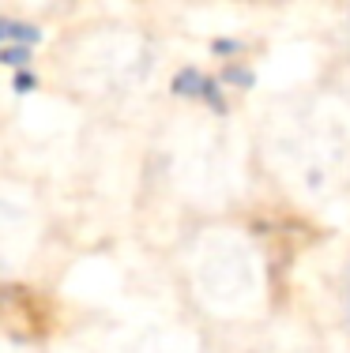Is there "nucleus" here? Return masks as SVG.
Instances as JSON below:
<instances>
[{"instance_id":"nucleus-1","label":"nucleus","mask_w":350,"mask_h":353,"mask_svg":"<svg viewBox=\"0 0 350 353\" xmlns=\"http://www.w3.org/2000/svg\"><path fill=\"white\" fill-rule=\"evenodd\" d=\"M343 316H347V327H350V267L343 274Z\"/></svg>"}]
</instances>
